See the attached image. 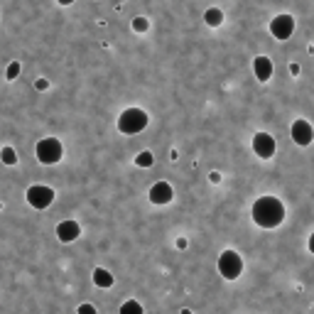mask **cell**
Returning <instances> with one entry per match:
<instances>
[{"label": "cell", "instance_id": "cell-9", "mask_svg": "<svg viewBox=\"0 0 314 314\" xmlns=\"http://www.w3.org/2000/svg\"><path fill=\"white\" fill-rule=\"evenodd\" d=\"M290 135H292V140H294L297 145H302V147L312 145V140H314V130H312V125H309L307 120H302V118L292 123Z\"/></svg>", "mask_w": 314, "mask_h": 314}, {"label": "cell", "instance_id": "cell-3", "mask_svg": "<svg viewBox=\"0 0 314 314\" xmlns=\"http://www.w3.org/2000/svg\"><path fill=\"white\" fill-rule=\"evenodd\" d=\"M35 155L42 165H57L64 157V145L59 142V137H42L35 147Z\"/></svg>", "mask_w": 314, "mask_h": 314}, {"label": "cell", "instance_id": "cell-2", "mask_svg": "<svg viewBox=\"0 0 314 314\" xmlns=\"http://www.w3.org/2000/svg\"><path fill=\"white\" fill-rule=\"evenodd\" d=\"M150 118L142 108H125L120 115H118V130L123 135H137L147 128Z\"/></svg>", "mask_w": 314, "mask_h": 314}, {"label": "cell", "instance_id": "cell-11", "mask_svg": "<svg viewBox=\"0 0 314 314\" xmlns=\"http://www.w3.org/2000/svg\"><path fill=\"white\" fill-rule=\"evenodd\" d=\"M253 74H255V79L260 81V84H265V81H270V76H272V62L268 59V57H255L253 59Z\"/></svg>", "mask_w": 314, "mask_h": 314}, {"label": "cell", "instance_id": "cell-17", "mask_svg": "<svg viewBox=\"0 0 314 314\" xmlns=\"http://www.w3.org/2000/svg\"><path fill=\"white\" fill-rule=\"evenodd\" d=\"M20 69H22L20 62H10V64H8V71H5V79H8V81H15V79L20 76Z\"/></svg>", "mask_w": 314, "mask_h": 314}, {"label": "cell", "instance_id": "cell-12", "mask_svg": "<svg viewBox=\"0 0 314 314\" xmlns=\"http://www.w3.org/2000/svg\"><path fill=\"white\" fill-rule=\"evenodd\" d=\"M91 277H93V285H96V287H103V290L113 287V282H115V277H113L106 268H96Z\"/></svg>", "mask_w": 314, "mask_h": 314}, {"label": "cell", "instance_id": "cell-18", "mask_svg": "<svg viewBox=\"0 0 314 314\" xmlns=\"http://www.w3.org/2000/svg\"><path fill=\"white\" fill-rule=\"evenodd\" d=\"M133 30L135 32H147L150 30V20L147 18H135L133 20Z\"/></svg>", "mask_w": 314, "mask_h": 314}, {"label": "cell", "instance_id": "cell-4", "mask_svg": "<svg viewBox=\"0 0 314 314\" xmlns=\"http://www.w3.org/2000/svg\"><path fill=\"white\" fill-rule=\"evenodd\" d=\"M219 272L224 275V280H236V277H241V272H243V255H241L238 250H233V248L224 250V253L219 255Z\"/></svg>", "mask_w": 314, "mask_h": 314}, {"label": "cell", "instance_id": "cell-6", "mask_svg": "<svg viewBox=\"0 0 314 314\" xmlns=\"http://www.w3.org/2000/svg\"><path fill=\"white\" fill-rule=\"evenodd\" d=\"M270 32L275 40H290V35L294 32V18L282 13V15H275L270 20Z\"/></svg>", "mask_w": 314, "mask_h": 314}, {"label": "cell", "instance_id": "cell-10", "mask_svg": "<svg viewBox=\"0 0 314 314\" xmlns=\"http://www.w3.org/2000/svg\"><path fill=\"white\" fill-rule=\"evenodd\" d=\"M79 236H81L79 221L67 219V221H59V224H57V238H59V243H74Z\"/></svg>", "mask_w": 314, "mask_h": 314}, {"label": "cell", "instance_id": "cell-23", "mask_svg": "<svg viewBox=\"0 0 314 314\" xmlns=\"http://www.w3.org/2000/svg\"><path fill=\"white\" fill-rule=\"evenodd\" d=\"M57 3H59V5H64V8H69V5L74 3V0H57Z\"/></svg>", "mask_w": 314, "mask_h": 314}, {"label": "cell", "instance_id": "cell-24", "mask_svg": "<svg viewBox=\"0 0 314 314\" xmlns=\"http://www.w3.org/2000/svg\"><path fill=\"white\" fill-rule=\"evenodd\" d=\"M0 209H3V204H0Z\"/></svg>", "mask_w": 314, "mask_h": 314}, {"label": "cell", "instance_id": "cell-16", "mask_svg": "<svg viewBox=\"0 0 314 314\" xmlns=\"http://www.w3.org/2000/svg\"><path fill=\"white\" fill-rule=\"evenodd\" d=\"M128 312H135V314H142V304L135 302V299H128L120 304V314H128Z\"/></svg>", "mask_w": 314, "mask_h": 314}, {"label": "cell", "instance_id": "cell-21", "mask_svg": "<svg viewBox=\"0 0 314 314\" xmlns=\"http://www.w3.org/2000/svg\"><path fill=\"white\" fill-rule=\"evenodd\" d=\"M209 182H211V184H219V182H221V175H219V172H211V175H209Z\"/></svg>", "mask_w": 314, "mask_h": 314}, {"label": "cell", "instance_id": "cell-15", "mask_svg": "<svg viewBox=\"0 0 314 314\" xmlns=\"http://www.w3.org/2000/svg\"><path fill=\"white\" fill-rule=\"evenodd\" d=\"M135 165H137V167H145V170L152 167V165H155V155H152L150 150H142V152L135 157Z\"/></svg>", "mask_w": 314, "mask_h": 314}, {"label": "cell", "instance_id": "cell-14", "mask_svg": "<svg viewBox=\"0 0 314 314\" xmlns=\"http://www.w3.org/2000/svg\"><path fill=\"white\" fill-rule=\"evenodd\" d=\"M0 160H3V165L13 167V165H18V155H15V150L10 145H5L3 150H0Z\"/></svg>", "mask_w": 314, "mask_h": 314}, {"label": "cell", "instance_id": "cell-1", "mask_svg": "<svg viewBox=\"0 0 314 314\" xmlns=\"http://www.w3.org/2000/svg\"><path fill=\"white\" fill-rule=\"evenodd\" d=\"M250 216H253L255 226H260V228H277L285 221V204L277 197H260V199H255Z\"/></svg>", "mask_w": 314, "mask_h": 314}, {"label": "cell", "instance_id": "cell-7", "mask_svg": "<svg viewBox=\"0 0 314 314\" xmlns=\"http://www.w3.org/2000/svg\"><path fill=\"white\" fill-rule=\"evenodd\" d=\"M253 152L260 160H270L275 155V137L270 133H255L253 135Z\"/></svg>", "mask_w": 314, "mask_h": 314}, {"label": "cell", "instance_id": "cell-20", "mask_svg": "<svg viewBox=\"0 0 314 314\" xmlns=\"http://www.w3.org/2000/svg\"><path fill=\"white\" fill-rule=\"evenodd\" d=\"M79 314H96V307L93 304H81L79 307Z\"/></svg>", "mask_w": 314, "mask_h": 314}, {"label": "cell", "instance_id": "cell-5", "mask_svg": "<svg viewBox=\"0 0 314 314\" xmlns=\"http://www.w3.org/2000/svg\"><path fill=\"white\" fill-rule=\"evenodd\" d=\"M27 204L32 206V209H47V206H52L54 204V189L52 187H47V184H32L30 189H27Z\"/></svg>", "mask_w": 314, "mask_h": 314}, {"label": "cell", "instance_id": "cell-19", "mask_svg": "<svg viewBox=\"0 0 314 314\" xmlns=\"http://www.w3.org/2000/svg\"><path fill=\"white\" fill-rule=\"evenodd\" d=\"M35 89H37V91H47V89H49V81H47V79H37V81H35Z\"/></svg>", "mask_w": 314, "mask_h": 314}, {"label": "cell", "instance_id": "cell-13", "mask_svg": "<svg viewBox=\"0 0 314 314\" xmlns=\"http://www.w3.org/2000/svg\"><path fill=\"white\" fill-rule=\"evenodd\" d=\"M204 20H206L209 27H221L224 25V10L221 8H209L204 13Z\"/></svg>", "mask_w": 314, "mask_h": 314}, {"label": "cell", "instance_id": "cell-8", "mask_svg": "<svg viewBox=\"0 0 314 314\" xmlns=\"http://www.w3.org/2000/svg\"><path fill=\"white\" fill-rule=\"evenodd\" d=\"M150 202L152 204H157V206H165V204H170L172 202V197H175V189H172V184L170 182H157V184H152L150 187Z\"/></svg>", "mask_w": 314, "mask_h": 314}, {"label": "cell", "instance_id": "cell-22", "mask_svg": "<svg viewBox=\"0 0 314 314\" xmlns=\"http://www.w3.org/2000/svg\"><path fill=\"white\" fill-rule=\"evenodd\" d=\"M290 74L297 76V74H299V64H290Z\"/></svg>", "mask_w": 314, "mask_h": 314}]
</instances>
